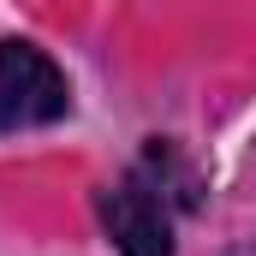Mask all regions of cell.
Returning <instances> with one entry per match:
<instances>
[{"instance_id": "1", "label": "cell", "mask_w": 256, "mask_h": 256, "mask_svg": "<svg viewBox=\"0 0 256 256\" xmlns=\"http://www.w3.org/2000/svg\"><path fill=\"white\" fill-rule=\"evenodd\" d=\"M196 202V179L173 149L149 143V155L102 191V226L120 256H173V214Z\"/></svg>"}, {"instance_id": "2", "label": "cell", "mask_w": 256, "mask_h": 256, "mask_svg": "<svg viewBox=\"0 0 256 256\" xmlns=\"http://www.w3.org/2000/svg\"><path fill=\"white\" fill-rule=\"evenodd\" d=\"M72 108L66 72L30 42H0V131L54 126Z\"/></svg>"}, {"instance_id": "3", "label": "cell", "mask_w": 256, "mask_h": 256, "mask_svg": "<svg viewBox=\"0 0 256 256\" xmlns=\"http://www.w3.org/2000/svg\"><path fill=\"white\" fill-rule=\"evenodd\" d=\"M232 256H256V244H244V250H232Z\"/></svg>"}]
</instances>
